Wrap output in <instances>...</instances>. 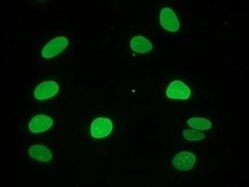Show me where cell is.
Returning <instances> with one entry per match:
<instances>
[{"instance_id": "obj_4", "label": "cell", "mask_w": 249, "mask_h": 187, "mask_svg": "<svg viewBox=\"0 0 249 187\" xmlns=\"http://www.w3.org/2000/svg\"><path fill=\"white\" fill-rule=\"evenodd\" d=\"M160 26L169 32H178L180 28L179 20L176 12L169 7H164L160 13Z\"/></svg>"}, {"instance_id": "obj_11", "label": "cell", "mask_w": 249, "mask_h": 187, "mask_svg": "<svg viewBox=\"0 0 249 187\" xmlns=\"http://www.w3.org/2000/svg\"><path fill=\"white\" fill-rule=\"evenodd\" d=\"M182 136L189 141H201L205 138V135L196 130H183Z\"/></svg>"}, {"instance_id": "obj_9", "label": "cell", "mask_w": 249, "mask_h": 187, "mask_svg": "<svg viewBox=\"0 0 249 187\" xmlns=\"http://www.w3.org/2000/svg\"><path fill=\"white\" fill-rule=\"evenodd\" d=\"M131 49L138 54H147L153 50V43L143 36H135L131 39Z\"/></svg>"}, {"instance_id": "obj_2", "label": "cell", "mask_w": 249, "mask_h": 187, "mask_svg": "<svg viewBox=\"0 0 249 187\" xmlns=\"http://www.w3.org/2000/svg\"><path fill=\"white\" fill-rule=\"evenodd\" d=\"M68 45L69 40L66 37L60 36L54 38L43 47L42 51H41V55L45 59H52L66 50Z\"/></svg>"}, {"instance_id": "obj_3", "label": "cell", "mask_w": 249, "mask_h": 187, "mask_svg": "<svg viewBox=\"0 0 249 187\" xmlns=\"http://www.w3.org/2000/svg\"><path fill=\"white\" fill-rule=\"evenodd\" d=\"M165 95L171 100H180L185 101L189 100L192 95V91L190 87L183 83L182 81H173L168 86Z\"/></svg>"}, {"instance_id": "obj_6", "label": "cell", "mask_w": 249, "mask_h": 187, "mask_svg": "<svg viewBox=\"0 0 249 187\" xmlns=\"http://www.w3.org/2000/svg\"><path fill=\"white\" fill-rule=\"evenodd\" d=\"M59 85L55 81H45L34 90V97L38 101H45L55 97L59 93Z\"/></svg>"}, {"instance_id": "obj_10", "label": "cell", "mask_w": 249, "mask_h": 187, "mask_svg": "<svg viewBox=\"0 0 249 187\" xmlns=\"http://www.w3.org/2000/svg\"><path fill=\"white\" fill-rule=\"evenodd\" d=\"M186 123H188V126H190L192 129L199 132L209 131L213 127V123L210 119H207L205 118H199V117L189 119Z\"/></svg>"}, {"instance_id": "obj_7", "label": "cell", "mask_w": 249, "mask_h": 187, "mask_svg": "<svg viewBox=\"0 0 249 187\" xmlns=\"http://www.w3.org/2000/svg\"><path fill=\"white\" fill-rule=\"evenodd\" d=\"M54 124L53 119L46 115H38L31 119L28 123V129L32 134H43L49 131Z\"/></svg>"}, {"instance_id": "obj_5", "label": "cell", "mask_w": 249, "mask_h": 187, "mask_svg": "<svg viewBox=\"0 0 249 187\" xmlns=\"http://www.w3.org/2000/svg\"><path fill=\"white\" fill-rule=\"evenodd\" d=\"M196 162V156L191 152H180L175 155L172 164L179 171H189L194 169Z\"/></svg>"}, {"instance_id": "obj_8", "label": "cell", "mask_w": 249, "mask_h": 187, "mask_svg": "<svg viewBox=\"0 0 249 187\" xmlns=\"http://www.w3.org/2000/svg\"><path fill=\"white\" fill-rule=\"evenodd\" d=\"M28 154L31 158L41 161V162H49L53 158L51 151L43 144H34L30 147Z\"/></svg>"}, {"instance_id": "obj_1", "label": "cell", "mask_w": 249, "mask_h": 187, "mask_svg": "<svg viewBox=\"0 0 249 187\" xmlns=\"http://www.w3.org/2000/svg\"><path fill=\"white\" fill-rule=\"evenodd\" d=\"M114 129V123L113 121L108 119L100 117L95 119L90 127V134L94 138L101 139L109 136Z\"/></svg>"}]
</instances>
